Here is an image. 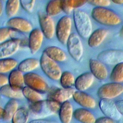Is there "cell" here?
Returning <instances> with one entry per match:
<instances>
[{
	"mask_svg": "<svg viewBox=\"0 0 123 123\" xmlns=\"http://www.w3.org/2000/svg\"><path fill=\"white\" fill-rule=\"evenodd\" d=\"M61 105V103L48 98L31 103L29 108L36 117L43 118L58 113Z\"/></svg>",
	"mask_w": 123,
	"mask_h": 123,
	"instance_id": "obj_1",
	"label": "cell"
},
{
	"mask_svg": "<svg viewBox=\"0 0 123 123\" xmlns=\"http://www.w3.org/2000/svg\"><path fill=\"white\" fill-rule=\"evenodd\" d=\"M73 20L78 35L83 38H87L92 32V24L89 16L84 11L74 9Z\"/></svg>",
	"mask_w": 123,
	"mask_h": 123,
	"instance_id": "obj_2",
	"label": "cell"
},
{
	"mask_svg": "<svg viewBox=\"0 0 123 123\" xmlns=\"http://www.w3.org/2000/svg\"><path fill=\"white\" fill-rule=\"evenodd\" d=\"M93 19L97 23L106 26H115L121 24L122 19L113 11L106 7H95L91 11Z\"/></svg>",
	"mask_w": 123,
	"mask_h": 123,
	"instance_id": "obj_3",
	"label": "cell"
},
{
	"mask_svg": "<svg viewBox=\"0 0 123 123\" xmlns=\"http://www.w3.org/2000/svg\"><path fill=\"white\" fill-rule=\"evenodd\" d=\"M39 62L41 70L48 78L54 81L60 79L62 72L60 67L55 61L43 52Z\"/></svg>",
	"mask_w": 123,
	"mask_h": 123,
	"instance_id": "obj_4",
	"label": "cell"
},
{
	"mask_svg": "<svg viewBox=\"0 0 123 123\" xmlns=\"http://www.w3.org/2000/svg\"><path fill=\"white\" fill-rule=\"evenodd\" d=\"M24 82L26 86L40 94L45 93L49 91V87L47 83L41 76L36 73L29 72L25 74Z\"/></svg>",
	"mask_w": 123,
	"mask_h": 123,
	"instance_id": "obj_5",
	"label": "cell"
},
{
	"mask_svg": "<svg viewBox=\"0 0 123 123\" xmlns=\"http://www.w3.org/2000/svg\"><path fill=\"white\" fill-rule=\"evenodd\" d=\"M72 20L68 15L62 16L58 21L55 34L58 41L62 44H66L71 34Z\"/></svg>",
	"mask_w": 123,
	"mask_h": 123,
	"instance_id": "obj_6",
	"label": "cell"
},
{
	"mask_svg": "<svg viewBox=\"0 0 123 123\" xmlns=\"http://www.w3.org/2000/svg\"><path fill=\"white\" fill-rule=\"evenodd\" d=\"M67 48L71 57L75 61H79L83 55L84 48L79 37L75 33H71L67 43Z\"/></svg>",
	"mask_w": 123,
	"mask_h": 123,
	"instance_id": "obj_7",
	"label": "cell"
},
{
	"mask_svg": "<svg viewBox=\"0 0 123 123\" xmlns=\"http://www.w3.org/2000/svg\"><path fill=\"white\" fill-rule=\"evenodd\" d=\"M123 93V85L120 83L111 82L105 84L99 87L98 96L101 99H111Z\"/></svg>",
	"mask_w": 123,
	"mask_h": 123,
	"instance_id": "obj_8",
	"label": "cell"
},
{
	"mask_svg": "<svg viewBox=\"0 0 123 123\" xmlns=\"http://www.w3.org/2000/svg\"><path fill=\"white\" fill-rule=\"evenodd\" d=\"M37 16L40 29L44 37L48 39H52L56 30L55 23L52 17L41 11L37 12Z\"/></svg>",
	"mask_w": 123,
	"mask_h": 123,
	"instance_id": "obj_9",
	"label": "cell"
},
{
	"mask_svg": "<svg viewBox=\"0 0 123 123\" xmlns=\"http://www.w3.org/2000/svg\"><path fill=\"white\" fill-rule=\"evenodd\" d=\"M98 60L104 64L115 65L123 62V50L107 49L100 52L98 55Z\"/></svg>",
	"mask_w": 123,
	"mask_h": 123,
	"instance_id": "obj_10",
	"label": "cell"
},
{
	"mask_svg": "<svg viewBox=\"0 0 123 123\" xmlns=\"http://www.w3.org/2000/svg\"><path fill=\"white\" fill-rule=\"evenodd\" d=\"M21 39L12 38L0 44V59L9 58L16 53L21 45Z\"/></svg>",
	"mask_w": 123,
	"mask_h": 123,
	"instance_id": "obj_11",
	"label": "cell"
},
{
	"mask_svg": "<svg viewBox=\"0 0 123 123\" xmlns=\"http://www.w3.org/2000/svg\"><path fill=\"white\" fill-rule=\"evenodd\" d=\"M75 92L74 89L70 88L54 87L48 91V98L62 103L73 97Z\"/></svg>",
	"mask_w": 123,
	"mask_h": 123,
	"instance_id": "obj_12",
	"label": "cell"
},
{
	"mask_svg": "<svg viewBox=\"0 0 123 123\" xmlns=\"http://www.w3.org/2000/svg\"><path fill=\"white\" fill-rule=\"evenodd\" d=\"M6 25L13 31L23 33H30L33 30L32 24L27 19L20 17L14 16L9 18Z\"/></svg>",
	"mask_w": 123,
	"mask_h": 123,
	"instance_id": "obj_13",
	"label": "cell"
},
{
	"mask_svg": "<svg viewBox=\"0 0 123 123\" xmlns=\"http://www.w3.org/2000/svg\"><path fill=\"white\" fill-rule=\"evenodd\" d=\"M99 108L102 112L107 117L114 120H119L122 115L118 111L115 103L111 99L102 98L99 103Z\"/></svg>",
	"mask_w": 123,
	"mask_h": 123,
	"instance_id": "obj_14",
	"label": "cell"
},
{
	"mask_svg": "<svg viewBox=\"0 0 123 123\" xmlns=\"http://www.w3.org/2000/svg\"><path fill=\"white\" fill-rule=\"evenodd\" d=\"M44 35L40 29L36 28L30 32L28 37V48L31 54H34L40 49L44 39Z\"/></svg>",
	"mask_w": 123,
	"mask_h": 123,
	"instance_id": "obj_15",
	"label": "cell"
},
{
	"mask_svg": "<svg viewBox=\"0 0 123 123\" xmlns=\"http://www.w3.org/2000/svg\"><path fill=\"white\" fill-rule=\"evenodd\" d=\"M89 66L91 74L94 77L99 80H104L107 78L108 72L104 64L98 60L90 59Z\"/></svg>",
	"mask_w": 123,
	"mask_h": 123,
	"instance_id": "obj_16",
	"label": "cell"
},
{
	"mask_svg": "<svg viewBox=\"0 0 123 123\" xmlns=\"http://www.w3.org/2000/svg\"><path fill=\"white\" fill-rule=\"evenodd\" d=\"M72 98L76 103L83 108L93 109L96 106L95 100L91 96L83 91H75Z\"/></svg>",
	"mask_w": 123,
	"mask_h": 123,
	"instance_id": "obj_17",
	"label": "cell"
},
{
	"mask_svg": "<svg viewBox=\"0 0 123 123\" xmlns=\"http://www.w3.org/2000/svg\"><path fill=\"white\" fill-rule=\"evenodd\" d=\"M109 34V31L105 28H98L92 32L88 38V45L91 48L99 46Z\"/></svg>",
	"mask_w": 123,
	"mask_h": 123,
	"instance_id": "obj_18",
	"label": "cell"
},
{
	"mask_svg": "<svg viewBox=\"0 0 123 123\" xmlns=\"http://www.w3.org/2000/svg\"><path fill=\"white\" fill-rule=\"evenodd\" d=\"M94 76L90 72H86L79 75L75 80L74 86L78 91H83L89 88L93 84Z\"/></svg>",
	"mask_w": 123,
	"mask_h": 123,
	"instance_id": "obj_19",
	"label": "cell"
},
{
	"mask_svg": "<svg viewBox=\"0 0 123 123\" xmlns=\"http://www.w3.org/2000/svg\"><path fill=\"white\" fill-rule=\"evenodd\" d=\"M9 85L15 90H22L25 85L24 75L18 69H13L8 77Z\"/></svg>",
	"mask_w": 123,
	"mask_h": 123,
	"instance_id": "obj_20",
	"label": "cell"
},
{
	"mask_svg": "<svg viewBox=\"0 0 123 123\" xmlns=\"http://www.w3.org/2000/svg\"><path fill=\"white\" fill-rule=\"evenodd\" d=\"M73 106L70 101L67 100L61 104L58 114L62 123H70L73 116Z\"/></svg>",
	"mask_w": 123,
	"mask_h": 123,
	"instance_id": "obj_21",
	"label": "cell"
},
{
	"mask_svg": "<svg viewBox=\"0 0 123 123\" xmlns=\"http://www.w3.org/2000/svg\"><path fill=\"white\" fill-rule=\"evenodd\" d=\"M43 52L56 62H63L67 59L65 52L62 49L56 46L47 47L44 49Z\"/></svg>",
	"mask_w": 123,
	"mask_h": 123,
	"instance_id": "obj_22",
	"label": "cell"
},
{
	"mask_svg": "<svg viewBox=\"0 0 123 123\" xmlns=\"http://www.w3.org/2000/svg\"><path fill=\"white\" fill-rule=\"evenodd\" d=\"M73 116L82 123H94L96 118L89 111L85 108H78L74 111Z\"/></svg>",
	"mask_w": 123,
	"mask_h": 123,
	"instance_id": "obj_23",
	"label": "cell"
},
{
	"mask_svg": "<svg viewBox=\"0 0 123 123\" xmlns=\"http://www.w3.org/2000/svg\"><path fill=\"white\" fill-rule=\"evenodd\" d=\"M40 66V62L35 58H28L21 61L18 65V69L22 73H29Z\"/></svg>",
	"mask_w": 123,
	"mask_h": 123,
	"instance_id": "obj_24",
	"label": "cell"
},
{
	"mask_svg": "<svg viewBox=\"0 0 123 123\" xmlns=\"http://www.w3.org/2000/svg\"><path fill=\"white\" fill-rule=\"evenodd\" d=\"M3 109L2 119L10 121L18 109V103L16 99L11 98L5 104Z\"/></svg>",
	"mask_w": 123,
	"mask_h": 123,
	"instance_id": "obj_25",
	"label": "cell"
},
{
	"mask_svg": "<svg viewBox=\"0 0 123 123\" xmlns=\"http://www.w3.org/2000/svg\"><path fill=\"white\" fill-rule=\"evenodd\" d=\"M0 95L11 98H20L23 97L22 90H15L9 84L0 87Z\"/></svg>",
	"mask_w": 123,
	"mask_h": 123,
	"instance_id": "obj_26",
	"label": "cell"
},
{
	"mask_svg": "<svg viewBox=\"0 0 123 123\" xmlns=\"http://www.w3.org/2000/svg\"><path fill=\"white\" fill-rule=\"evenodd\" d=\"M29 118V111L25 107H20L17 109L12 116V123H27Z\"/></svg>",
	"mask_w": 123,
	"mask_h": 123,
	"instance_id": "obj_27",
	"label": "cell"
},
{
	"mask_svg": "<svg viewBox=\"0 0 123 123\" xmlns=\"http://www.w3.org/2000/svg\"><path fill=\"white\" fill-rule=\"evenodd\" d=\"M60 0H50L46 7V13L50 17L57 16L62 12Z\"/></svg>",
	"mask_w": 123,
	"mask_h": 123,
	"instance_id": "obj_28",
	"label": "cell"
},
{
	"mask_svg": "<svg viewBox=\"0 0 123 123\" xmlns=\"http://www.w3.org/2000/svg\"><path fill=\"white\" fill-rule=\"evenodd\" d=\"M22 92L23 96L31 103L42 99V97L40 93L27 86H24L22 89Z\"/></svg>",
	"mask_w": 123,
	"mask_h": 123,
	"instance_id": "obj_29",
	"label": "cell"
},
{
	"mask_svg": "<svg viewBox=\"0 0 123 123\" xmlns=\"http://www.w3.org/2000/svg\"><path fill=\"white\" fill-rule=\"evenodd\" d=\"M17 61L14 59H0V73L4 74L10 72L17 66Z\"/></svg>",
	"mask_w": 123,
	"mask_h": 123,
	"instance_id": "obj_30",
	"label": "cell"
},
{
	"mask_svg": "<svg viewBox=\"0 0 123 123\" xmlns=\"http://www.w3.org/2000/svg\"><path fill=\"white\" fill-rule=\"evenodd\" d=\"M20 0H7L5 4V13L7 16L11 18L18 12L20 6Z\"/></svg>",
	"mask_w": 123,
	"mask_h": 123,
	"instance_id": "obj_31",
	"label": "cell"
},
{
	"mask_svg": "<svg viewBox=\"0 0 123 123\" xmlns=\"http://www.w3.org/2000/svg\"><path fill=\"white\" fill-rule=\"evenodd\" d=\"M60 82L62 87L70 88L74 85V77L73 74L69 71H64L61 74Z\"/></svg>",
	"mask_w": 123,
	"mask_h": 123,
	"instance_id": "obj_32",
	"label": "cell"
},
{
	"mask_svg": "<svg viewBox=\"0 0 123 123\" xmlns=\"http://www.w3.org/2000/svg\"><path fill=\"white\" fill-rule=\"evenodd\" d=\"M110 79L113 82H123V62L114 65L110 74Z\"/></svg>",
	"mask_w": 123,
	"mask_h": 123,
	"instance_id": "obj_33",
	"label": "cell"
},
{
	"mask_svg": "<svg viewBox=\"0 0 123 123\" xmlns=\"http://www.w3.org/2000/svg\"><path fill=\"white\" fill-rule=\"evenodd\" d=\"M13 31L8 26L0 27V44L9 39L12 34Z\"/></svg>",
	"mask_w": 123,
	"mask_h": 123,
	"instance_id": "obj_34",
	"label": "cell"
},
{
	"mask_svg": "<svg viewBox=\"0 0 123 123\" xmlns=\"http://www.w3.org/2000/svg\"><path fill=\"white\" fill-rule=\"evenodd\" d=\"M23 9L28 13H31L34 9L36 0H20Z\"/></svg>",
	"mask_w": 123,
	"mask_h": 123,
	"instance_id": "obj_35",
	"label": "cell"
},
{
	"mask_svg": "<svg viewBox=\"0 0 123 123\" xmlns=\"http://www.w3.org/2000/svg\"><path fill=\"white\" fill-rule=\"evenodd\" d=\"M86 1L96 7H106L111 3V0H86Z\"/></svg>",
	"mask_w": 123,
	"mask_h": 123,
	"instance_id": "obj_36",
	"label": "cell"
},
{
	"mask_svg": "<svg viewBox=\"0 0 123 123\" xmlns=\"http://www.w3.org/2000/svg\"><path fill=\"white\" fill-rule=\"evenodd\" d=\"M60 4L62 11L66 14H69L74 11L72 8L70 0H60Z\"/></svg>",
	"mask_w": 123,
	"mask_h": 123,
	"instance_id": "obj_37",
	"label": "cell"
},
{
	"mask_svg": "<svg viewBox=\"0 0 123 123\" xmlns=\"http://www.w3.org/2000/svg\"><path fill=\"white\" fill-rule=\"evenodd\" d=\"M70 2L74 10L82 7L87 2L86 0H70Z\"/></svg>",
	"mask_w": 123,
	"mask_h": 123,
	"instance_id": "obj_38",
	"label": "cell"
},
{
	"mask_svg": "<svg viewBox=\"0 0 123 123\" xmlns=\"http://www.w3.org/2000/svg\"><path fill=\"white\" fill-rule=\"evenodd\" d=\"M94 123H115V120L108 117H101L96 119Z\"/></svg>",
	"mask_w": 123,
	"mask_h": 123,
	"instance_id": "obj_39",
	"label": "cell"
},
{
	"mask_svg": "<svg viewBox=\"0 0 123 123\" xmlns=\"http://www.w3.org/2000/svg\"><path fill=\"white\" fill-rule=\"evenodd\" d=\"M8 83V77L4 74L0 73V87Z\"/></svg>",
	"mask_w": 123,
	"mask_h": 123,
	"instance_id": "obj_40",
	"label": "cell"
},
{
	"mask_svg": "<svg viewBox=\"0 0 123 123\" xmlns=\"http://www.w3.org/2000/svg\"><path fill=\"white\" fill-rule=\"evenodd\" d=\"M117 108L122 115H123V99H120L115 102Z\"/></svg>",
	"mask_w": 123,
	"mask_h": 123,
	"instance_id": "obj_41",
	"label": "cell"
},
{
	"mask_svg": "<svg viewBox=\"0 0 123 123\" xmlns=\"http://www.w3.org/2000/svg\"><path fill=\"white\" fill-rule=\"evenodd\" d=\"M29 123H50L47 120L40 118V119L33 120L30 122H29Z\"/></svg>",
	"mask_w": 123,
	"mask_h": 123,
	"instance_id": "obj_42",
	"label": "cell"
},
{
	"mask_svg": "<svg viewBox=\"0 0 123 123\" xmlns=\"http://www.w3.org/2000/svg\"><path fill=\"white\" fill-rule=\"evenodd\" d=\"M111 1L113 3L116 4H123V0H111Z\"/></svg>",
	"mask_w": 123,
	"mask_h": 123,
	"instance_id": "obj_43",
	"label": "cell"
},
{
	"mask_svg": "<svg viewBox=\"0 0 123 123\" xmlns=\"http://www.w3.org/2000/svg\"><path fill=\"white\" fill-rule=\"evenodd\" d=\"M3 12V4L1 0H0V17L1 16Z\"/></svg>",
	"mask_w": 123,
	"mask_h": 123,
	"instance_id": "obj_44",
	"label": "cell"
},
{
	"mask_svg": "<svg viewBox=\"0 0 123 123\" xmlns=\"http://www.w3.org/2000/svg\"><path fill=\"white\" fill-rule=\"evenodd\" d=\"M3 112V109L0 107V120L2 119Z\"/></svg>",
	"mask_w": 123,
	"mask_h": 123,
	"instance_id": "obj_45",
	"label": "cell"
},
{
	"mask_svg": "<svg viewBox=\"0 0 123 123\" xmlns=\"http://www.w3.org/2000/svg\"><path fill=\"white\" fill-rule=\"evenodd\" d=\"M119 34L121 37H123V25L120 29V30L119 31Z\"/></svg>",
	"mask_w": 123,
	"mask_h": 123,
	"instance_id": "obj_46",
	"label": "cell"
}]
</instances>
